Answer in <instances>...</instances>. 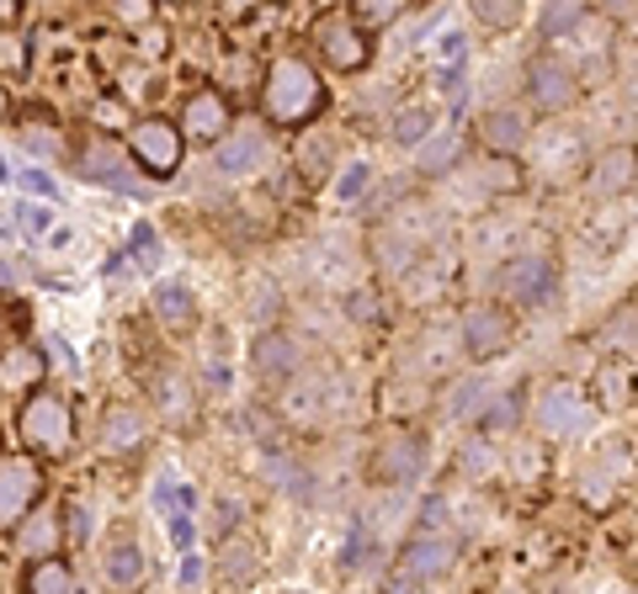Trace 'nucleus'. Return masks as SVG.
<instances>
[{"instance_id": "obj_5", "label": "nucleus", "mask_w": 638, "mask_h": 594, "mask_svg": "<svg viewBox=\"0 0 638 594\" xmlns=\"http://www.w3.org/2000/svg\"><path fill=\"white\" fill-rule=\"evenodd\" d=\"M506 298L511 303H548L554 298V265L548 261H511L506 265Z\"/></svg>"}, {"instance_id": "obj_19", "label": "nucleus", "mask_w": 638, "mask_h": 594, "mask_svg": "<svg viewBox=\"0 0 638 594\" xmlns=\"http://www.w3.org/2000/svg\"><path fill=\"white\" fill-rule=\"evenodd\" d=\"M139 573H144V563H139V547H128V542L112 552V557H107V584H118V590H128Z\"/></svg>"}, {"instance_id": "obj_8", "label": "nucleus", "mask_w": 638, "mask_h": 594, "mask_svg": "<svg viewBox=\"0 0 638 594\" xmlns=\"http://www.w3.org/2000/svg\"><path fill=\"white\" fill-rule=\"evenodd\" d=\"M452 542L447 536H416L410 547H405V573L410 578H442L447 568H452Z\"/></svg>"}, {"instance_id": "obj_29", "label": "nucleus", "mask_w": 638, "mask_h": 594, "mask_svg": "<svg viewBox=\"0 0 638 594\" xmlns=\"http://www.w3.org/2000/svg\"><path fill=\"white\" fill-rule=\"evenodd\" d=\"M368 165H357V170H346V181H341V197H357V187H368Z\"/></svg>"}, {"instance_id": "obj_4", "label": "nucleus", "mask_w": 638, "mask_h": 594, "mask_svg": "<svg viewBox=\"0 0 638 594\" xmlns=\"http://www.w3.org/2000/svg\"><path fill=\"white\" fill-rule=\"evenodd\" d=\"M38 494V467L32 462H0V525H11V521H22V510L27 500Z\"/></svg>"}, {"instance_id": "obj_3", "label": "nucleus", "mask_w": 638, "mask_h": 594, "mask_svg": "<svg viewBox=\"0 0 638 594\" xmlns=\"http://www.w3.org/2000/svg\"><path fill=\"white\" fill-rule=\"evenodd\" d=\"M378 477H389V483H410V477H420V467H426V441L420 435H389L383 441V452H378Z\"/></svg>"}, {"instance_id": "obj_27", "label": "nucleus", "mask_w": 638, "mask_h": 594, "mask_svg": "<svg viewBox=\"0 0 638 594\" xmlns=\"http://www.w3.org/2000/svg\"><path fill=\"white\" fill-rule=\"evenodd\" d=\"M171 494H176L171 483H160V504H166V510H176ZM171 536H176V542H187V515H171Z\"/></svg>"}, {"instance_id": "obj_1", "label": "nucleus", "mask_w": 638, "mask_h": 594, "mask_svg": "<svg viewBox=\"0 0 638 594\" xmlns=\"http://www.w3.org/2000/svg\"><path fill=\"white\" fill-rule=\"evenodd\" d=\"M319 107V80L309 64H298V59H277V70L267 80V112L277 122H298L309 118Z\"/></svg>"}, {"instance_id": "obj_30", "label": "nucleus", "mask_w": 638, "mask_h": 594, "mask_svg": "<svg viewBox=\"0 0 638 594\" xmlns=\"http://www.w3.org/2000/svg\"><path fill=\"white\" fill-rule=\"evenodd\" d=\"M22 218H27V229H32V234H43V229H49V208H22Z\"/></svg>"}, {"instance_id": "obj_17", "label": "nucleus", "mask_w": 638, "mask_h": 594, "mask_svg": "<svg viewBox=\"0 0 638 594\" xmlns=\"http://www.w3.org/2000/svg\"><path fill=\"white\" fill-rule=\"evenodd\" d=\"M580 420H586V409L575 404L569 393H548V399H542V425H548V430H559V435H565V430H575Z\"/></svg>"}, {"instance_id": "obj_9", "label": "nucleus", "mask_w": 638, "mask_h": 594, "mask_svg": "<svg viewBox=\"0 0 638 594\" xmlns=\"http://www.w3.org/2000/svg\"><path fill=\"white\" fill-rule=\"evenodd\" d=\"M463 330H468V345H473L479 356H495V351L511 345V319H506L500 309H473Z\"/></svg>"}, {"instance_id": "obj_13", "label": "nucleus", "mask_w": 638, "mask_h": 594, "mask_svg": "<svg viewBox=\"0 0 638 594\" xmlns=\"http://www.w3.org/2000/svg\"><path fill=\"white\" fill-rule=\"evenodd\" d=\"M261 568L256 557V542H223V557H219V584L223 590H246L250 578Z\"/></svg>"}, {"instance_id": "obj_22", "label": "nucleus", "mask_w": 638, "mask_h": 594, "mask_svg": "<svg viewBox=\"0 0 638 594\" xmlns=\"http://www.w3.org/2000/svg\"><path fill=\"white\" fill-rule=\"evenodd\" d=\"M271 483H282V489H293V494H303V489H309L298 462H271Z\"/></svg>"}, {"instance_id": "obj_16", "label": "nucleus", "mask_w": 638, "mask_h": 594, "mask_svg": "<svg viewBox=\"0 0 638 594\" xmlns=\"http://www.w3.org/2000/svg\"><path fill=\"white\" fill-rule=\"evenodd\" d=\"M27 594H70V568L59 557H43L38 568L27 573Z\"/></svg>"}, {"instance_id": "obj_12", "label": "nucleus", "mask_w": 638, "mask_h": 594, "mask_svg": "<svg viewBox=\"0 0 638 594\" xmlns=\"http://www.w3.org/2000/svg\"><path fill=\"white\" fill-rule=\"evenodd\" d=\"M298 356H303V351H298L293 334H261V345H256V372H261V377H288L298 366Z\"/></svg>"}, {"instance_id": "obj_10", "label": "nucleus", "mask_w": 638, "mask_h": 594, "mask_svg": "<svg viewBox=\"0 0 638 594\" xmlns=\"http://www.w3.org/2000/svg\"><path fill=\"white\" fill-rule=\"evenodd\" d=\"M319 43L330 48V59H336V64H341V70H351V64H362V59H368V38H362V32H351V22H346V17H330V22L319 27Z\"/></svg>"}, {"instance_id": "obj_26", "label": "nucleus", "mask_w": 638, "mask_h": 594, "mask_svg": "<svg viewBox=\"0 0 638 594\" xmlns=\"http://www.w3.org/2000/svg\"><path fill=\"white\" fill-rule=\"evenodd\" d=\"M479 393H485V382H463V387H458V399H452V414H468V409L479 404Z\"/></svg>"}, {"instance_id": "obj_6", "label": "nucleus", "mask_w": 638, "mask_h": 594, "mask_svg": "<svg viewBox=\"0 0 638 594\" xmlns=\"http://www.w3.org/2000/svg\"><path fill=\"white\" fill-rule=\"evenodd\" d=\"M267 160V133L261 128H235L219 149V170L223 175H250V170Z\"/></svg>"}, {"instance_id": "obj_24", "label": "nucleus", "mask_w": 638, "mask_h": 594, "mask_svg": "<svg viewBox=\"0 0 638 594\" xmlns=\"http://www.w3.org/2000/svg\"><path fill=\"white\" fill-rule=\"evenodd\" d=\"M426 122H431L426 112H405V118L393 122V139H399V143H416L420 133H426Z\"/></svg>"}, {"instance_id": "obj_23", "label": "nucleus", "mask_w": 638, "mask_h": 594, "mask_svg": "<svg viewBox=\"0 0 638 594\" xmlns=\"http://www.w3.org/2000/svg\"><path fill=\"white\" fill-rule=\"evenodd\" d=\"M628 170H634V160H628V154H617V160H607V165H601V191L628 187Z\"/></svg>"}, {"instance_id": "obj_28", "label": "nucleus", "mask_w": 638, "mask_h": 594, "mask_svg": "<svg viewBox=\"0 0 638 594\" xmlns=\"http://www.w3.org/2000/svg\"><path fill=\"white\" fill-rule=\"evenodd\" d=\"M303 165H309V170L330 165V143H303Z\"/></svg>"}, {"instance_id": "obj_7", "label": "nucleus", "mask_w": 638, "mask_h": 594, "mask_svg": "<svg viewBox=\"0 0 638 594\" xmlns=\"http://www.w3.org/2000/svg\"><path fill=\"white\" fill-rule=\"evenodd\" d=\"M133 149H139V160H144L154 175L176 170V154H181V143H176V128H166V122H154V118H149L144 128H133Z\"/></svg>"}, {"instance_id": "obj_14", "label": "nucleus", "mask_w": 638, "mask_h": 594, "mask_svg": "<svg viewBox=\"0 0 638 594\" xmlns=\"http://www.w3.org/2000/svg\"><path fill=\"white\" fill-rule=\"evenodd\" d=\"M187 133H192V139H219V133H229V112H223L219 95L187 101Z\"/></svg>"}, {"instance_id": "obj_2", "label": "nucleus", "mask_w": 638, "mask_h": 594, "mask_svg": "<svg viewBox=\"0 0 638 594\" xmlns=\"http://www.w3.org/2000/svg\"><path fill=\"white\" fill-rule=\"evenodd\" d=\"M22 430H27V441L43 446V452H64V446H70V414H64V404L49 399V393H38V399L22 409Z\"/></svg>"}, {"instance_id": "obj_21", "label": "nucleus", "mask_w": 638, "mask_h": 594, "mask_svg": "<svg viewBox=\"0 0 638 594\" xmlns=\"http://www.w3.org/2000/svg\"><path fill=\"white\" fill-rule=\"evenodd\" d=\"M86 170H91V181H112V187H133L123 175V165L107 154V149H91V160H86Z\"/></svg>"}, {"instance_id": "obj_20", "label": "nucleus", "mask_w": 638, "mask_h": 594, "mask_svg": "<svg viewBox=\"0 0 638 594\" xmlns=\"http://www.w3.org/2000/svg\"><path fill=\"white\" fill-rule=\"evenodd\" d=\"M485 139H490L495 149H516V143H521V118H516V112H495V118L485 122Z\"/></svg>"}, {"instance_id": "obj_11", "label": "nucleus", "mask_w": 638, "mask_h": 594, "mask_svg": "<svg viewBox=\"0 0 638 594\" xmlns=\"http://www.w3.org/2000/svg\"><path fill=\"white\" fill-rule=\"evenodd\" d=\"M569 91H575V74L559 64V59H538L532 64V95H538V107H565L569 101Z\"/></svg>"}, {"instance_id": "obj_31", "label": "nucleus", "mask_w": 638, "mask_h": 594, "mask_svg": "<svg viewBox=\"0 0 638 594\" xmlns=\"http://www.w3.org/2000/svg\"><path fill=\"white\" fill-rule=\"evenodd\" d=\"M569 22H580V11H548V32H559Z\"/></svg>"}, {"instance_id": "obj_25", "label": "nucleus", "mask_w": 638, "mask_h": 594, "mask_svg": "<svg viewBox=\"0 0 638 594\" xmlns=\"http://www.w3.org/2000/svg\"><path fill=\"white\" fill-rule=\"evenodd\" d=\"M452 154H458V139L447 133V139L437 143V149H426V154H420V165H426V170H442L447 160H452Z\"/></svg>"}, {"instance_id": "obj_15", "label": "nucleus", "mask_w": 638, "mask_h": 594, "mask_svg": "<svg viewBox=\"0 0 638 594\" xmlns=\"http://www.w3.org/2000/svg\"><path fill=\"white\" fill-rule=\"evenodd\" d=\"M139 430H144L139 409H112V414H107V425H101V446H112V452H128V446L139 441Z\"/></svg>"}, {"instance_id": "obj_32", "label": "nucleus", "mask_w": 638, "mask_h": 594, "mask_svg": "<svg viewBox=\"0 0 638 594\" xmlns=\"http://www.w3.org/2000/svg\"><path fill=\"white\" fill-rule=\"evenodd\" d=\"M393 594H420V590H405V584H393Z\"/></svg>"}, {"instance_id": "obj_33", "label": "nucleus", "mask_w": 638, "mask_h": 594, "mask_svg": "<svg viewBox=\"0 0 638 594\" xmlns=\"http://www.w3.org/2000/svg\"><path fill=\"white\" fill-rule=\"evenodd\" d=\"M0 107H6V95H0Z\"/></svg>"}, {"instance_id": "obj_18", "label": "nucleus", "mask_w": 638, "mask_h": 594, "mask_svg": "<svg viewBox=\"0 0 638 594\" xmlns=\"http://www.w3.org/2000/svg\"><path fill=\"white\" fill-rule=\"evenodd\" d=\"M154 298H160V319H166V324H176V330L192 324V298H187V286L181 282H166Z\"/></svg>"}]
</instances>
